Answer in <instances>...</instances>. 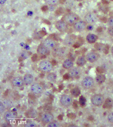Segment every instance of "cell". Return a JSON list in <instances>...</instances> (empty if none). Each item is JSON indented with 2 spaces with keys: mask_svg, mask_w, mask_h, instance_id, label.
<instances>
[{
  "mask_svg": "<svg viewBox=\"0 0 113 127\" xmlns=\"http://www.w3.org/2000/svg\"><path fill=\"white\" fill-rule=\"evenodd\" d=\"M113 101L112 99L110 98H108L106 99L103 105V108L110 109L113 106Z\"/></svg>",
  "mask_w": 113,
  "mask_h": 127,
  "instance_id": "23",
  "label": "cell"
},
{
  "mask_svg": "<svg viewBox=\"0 0 113 127\" xmlns=\"http://www.w3.org/2000/svg\"><path fill=\"white\" fill-rule=\"evenodd\" d=\"M60 102L62 106L67 107L70 106L73 104V98L68 94H64L60 98Z\"/></svg>",
  "mask_w": 113,
  "mask_h": 127,
  "instance_id": "3",
  "label": "cell"
},
{
  "mask_svg": "<svg viewBox=\"0 0 113 127\" xmlns=\"http://www.w3.org/2000/svg\"><path fill=\"white\" fill-rule=\"evenodd\" d=\"M87 62L86 59L83 56H79L76 60V64L79 66H84Z\"/></svg>",
  "mask_w": 113,
  "mask_h": 127,
  "instance_id": "22",
  "label": "cell"
},
{
  "mask_svg": "<svg viewBox=\"0 0 113 127\" xmlns=\"http://www.w3.org/2000/svg\"><path fill=\"white\" fill-rule=\"evenodd\" d=\"M71 95H72L74 97H77L80 95L81 91L78 88L76 87L71 89Z\"/></svg>",
  "mask_w": 113,
  "mask_h": 127,
  "instance_id": "25",
  "label": "cell"
},
{
  "mask_svg": "<svg viewBox=\"0 0 113 127\" xmlns=\"http://www.w3.org/2000/svg\"><path fill=\"white\" fill-rule=\"evenodd\" d=\"M86 102V99L84 96H80V98H79V102H80V104L82 106H84Z\"/></svg>",
  "mask_w": 113,
  "mask_h": 127,
  "instance_id": "30",
  "label": "cell"
},
{
  "mask_svg": "<svg viewBox=\"0 0 113 127\" xmlns=\"http://www.w3.org/2000/svg\"><path fill=\"white\" fill-rule=\"evenodd\" d=\"M54 117L52 113L49 112H46L42 114L41 119L44 123H49L54 120Z\"/></svg>",
  "mask_w": 113,
  "mask_h": 127,
  "instance_id": "15",
  "label": "cell"
},
{
  "mask_svg": "<svg viewBox=\"0 0 113 127\" xmlns=\"http://www.w3.org/2000/svg\"><path fill=\"white\" fill-rule=\"evenodd\" d=\"M111 52L113 55V46L112 47V48L111 49Z\"/></svg>",
  "mask_w": 113,
  "mask_h": 127,
  "instance_id": "42",
  "label": "cell"
},
{
  "mask_svg": "<svg viewBox=\"0 0 113 127\" xmlns=\"http://www.w3.org/2000/svg\"><path fill=\"white\" fill-rule=\"evenodd\" d=\"M49 51L50 50L42 44L38 46L37 50L38 53L42 56H46L48 55L49 53Z\"/></svg>",
  "mask_w": 113,
  "mask_h": 127,
  "instance_id": "17",
  "label": "cell"
},
{
  "mask_svg": "<svg viewBox=\"0 0 113 127\" xmlns=\"http://www.w3.org/2000/svg\"><path fill=\"white\" fill-rule=\"evenodd\" d=\"M108 23L110 27H113V17L109 18Z\"/></svg>",
  "mask_w": 113,
  "mask_h": 127,
  "instance_id": "33",
  "label": "cell"
},
{
  "mask_svg": "<svg viewBox=\"0 0 113 127\" xmlns=\"http://www.w3.org/2000/svg\"><path fill=\"white\" fill-rule=\"evenodd\" d=\"M105 46V45H103L102 44L97 43L95 45V48L99 51H101V50L103 51Z\"/></svg>",
  "mask_w": 113,
  "mask_h": 127,
  "instance_id": "28",
  "label": "cell"
},
{
  "mask_svg": "<svg viewBox=\"0 0 113 127\" xmlns=\"http://www.w3.org/2000/svg\"><path fill=\"white\" fill-rule=\"evenodd\" d=\"M75 1H78V2H81V1H82L83 0H75Z\"/></svg>",
  "mask_w": 113,
  "mask_h": 127,
  "instance_id": "43",
  "label": "cell"
},
{
  "mask_svg": "<svg viewBox=\"0 0 113 127\" xmlns=\"http://www.w3.org/2000/svg\"><path fill=\"white\" fill-rule=\"evenodd\" d=\"M30 90L33 93L39 95L43 93L44 89L43 86L38 83L32 84L30 87Z\"/></svg>",
  "mask_w": 113,
  "mask_h": 127,
  "instance_id": "8",
  "label": "cell"
},
{
  "mask_svg": "<svg viewBox=\"0 0 113 127\" xmlns=\"http://www.w3.org/2000/svg\"><path fill=\"white\" fill-rule=\"evenodd\" d=\"M106 78L105 76L102 74L98 75L96 78V80L97 83L100 84H102L105 82V81Z\"/></svg>",
  "mask_w": 113,
  "mask_h": 127,
  "instance_id": "26",
  "label": "cell"
},
{
  "mask_svg": "<svg viewBox=\"0 0 113 127\" xmlns=\"http://www.w3.org/2000/svg\"><path fill=\"white\" fill-rule=\"evenodd\" d=\"M76 37L73 34H69L65 37L64 40V44L67 47H71L75 44Z\"/></svg>",
  "mask_w": 113,
  "mask_h": 127,
  "instance_id": "6",
  "label": "cell"
},
{
  "mask_svg": "<svg viewBox=\"0 0 113 127\" xmlns=\"http://www.w3.org/2000/svg\"><path fill=\"white\" fill-rule=\"evenodd\" d=\"M4 117L6 121L8 122H9L15 119V115L11 111H6L5 112V114H4Z\"/></svg>",
  "mask_w": 113,
  "mask_h": 127,
  "instance_id": "20",
  "label": "cell"
},
{
  "mask_svg": "<svg viewBox=\"0 0 113 127\" xmlns=\"http://www.w3.org/2000/svg\"><path fill=\"white\" fill-rule=\"evenodd\" d=\"M55 26L59 32H65L68 29V24L64 21H59L56 22Z\"/></svg>",
  "mask_w": 113,
  "mask_h": 127,
  "instance_id": "9",
  "label": "cell"
},
{
  "mask_svg": "<svg viewBox=\"0 0 113 127\" xmlns=\"http://www.w3.org/2000/svg\"><path fill=\"white\" fill-rule=\"evenodd\" d=\"M42 44L50 50H54L57 48V42L53 39L47 38L43 41Z\"/></svg>",
  "mask_w": 113,
  "mask_h": 127,
  "instance_id": "4",
  "label": "cell"
},
{
  "mask_svg": "<svg viewBox=\"0 0 113 127\" xmlns=\"http://www.w3.org/2000/svg\"><path fill=\"white\" fill-rule=\"evenodd\" d=\"M48 9V7H47V6H43L42 8V9L43 11H46Z\"/></svg>",
  "mask_w": 113,
  "mask_h": 127,
  "instance_id": "38",
  "label": "cell"
},
{
  "mask_svg": "<svg viewBox=\"0 0 113 127\" xmlns=\"http://www.w3.org/2000/svg\"><path fill=\"white\" fill-rule=\"evenodd\" d=\"M55 50L56 55L61 58L65 57L69 53V50L66 47L57 48Z\"/></svg>",
  "mask_w": 113,
  "mask_h": 127,
  "instance_id": "13",
  "label": "cell"
},
{
  "mask_svg": "<svg viewBox=\"0 0 113 127\" xmlns=\"http://www.w3.org/2000/svg\"><path fill=\"white\" fill-rule=\"evenodd\" d=\"M12 84L15 87H21L24 84V81L23 78L20 77H16L12 80Z\"/></svg>",
  "mask_w": 113,
  "mask_h": 127,
  "instance_id": "16",
  "label": "cell"
},
{
  "mask_svg": "<svg viewBox=\"0 0 113 127\" xmlns=\"http://www.w3.org/2000/svg\"><path fill=\"white\" fill-rule=\"evenodd\" d=\"M108 33L112 36H113V27H110L108 30Z\"/></svg>",
  "mask_w": 113,
  "mask_h": 127,
  "instance_id": "35",
  "label": "cell"
},
{
  "mask_svg": "<svg viewBox=\"0 0 113 127\" xmlns=\"http://www.w3.org/2000/svg\"><path fill=\"white\" fill-rule=\"evenodd\" d=\"M104 101L103 96L100 94H96L91 96V101L95 106H99L102 104Z\"/></svg>",
  "mask_w": 113,
  "mask_h": 127,
  "instance_id": "7",
  "label": "cell"
},
{
  "mask_svg": "<svg viewBox=\"0 0 113 127\" xmlns=\"http://www.w3.org/2000/svg\"><path fill=\"white\" fill-rule=\"evenodd\" d=\"M39 68L42 72L49 73L53 69L52 63L47 60L41 61L39 64Z\"/></svg>",
  "mask_w": 113,
  "mask_h": 127,
  "instance_id": "1",
  "label": "cell"
},
{
  "mask_svg": "<svg viewBox=\"0 0 113 127\" xmlns=\"http://www.w3.org/2000/svg\"><path fill=\"white\" fill-rule=\"evenodd\" d=\"M74 62L72 60L67 59H65L62 63V66L63 68L66 69H70L74 66Z\"/></svg>",
  "mask_w": 113,
  "mask_h": 127,
  "instance_id": "19",
  "label": "cell"
},
{
  "mask_svg": "<svg viewBox=\"0 0 113 127\" xmlns=\"http://www.w3.org/2000/svg\"><path fill=\"white\" fill-rule=\"evenodd\" d=\"M65 0H59V2L61 3H64L65 2Z\"/></svg>",
  "mask_w": 113,
  "mask_h": 127,
  "instance_id": "40",
  "label": "cell"
},
{
  "mask_svg": "<svg viewBox=\"0 0 113 127\" xmlns=\"http://www.w3.org/2000/svg\"><path fill=\"white\" fill-rule=\"evenodd\" d=\"M47 5L51 6L56 5L59 2V0H44Z\"/></svg>",
  "mask_w": 113,
  "mask_h": 127,
  "instance_id": "27",
  "label": "cell"
},
{
  "mask_svg": "<svg viewBox=\"0 0 113 127\" xmlns=\"http://www.w3.org/2000/svg\"><path fill=\"white\" fill-rule=\"evenodd\" d=\"M108 119L109 122L113 123V112H111L109 114Z\"/></svg>",
  "mask_w": 113,
  "mask_h": 127,
  "instance_id": "32",
  "label": "cell"
},
{
  "mask_svg": "<svg viewBox=\"0 0 113 127\" xmlns=\"http://www.w3.org/2000/svg\"><path fill=\"white\" fill-rule=\"evenodd\" d=\"M6 0H0V3H3L5 2Z\"/></svg>",
  "mask_w": 113,
  "mask_h": 127,
  "instance_id": "41",
  "label": "cell"
},
{
  "mask_svg": "<svg viewBox=\"0 0 113 127\" xmlns=\"http://www.w3.org/2000/svg\"><path fill=\"white\" fill-rule=\"evenodd\" d=\"M69 75L71 78L75 79L79 78L81 74V70L79 68L73 67L69 69Z\"/></svg>",
  "mask_w": 113,
  "mask_h": 127,
  "instance_id": "11",
  "label": "cell"
},
{
  "mask_svg": "<svg viewBox=\"0 0 113 127\" xmlns=\"http://www.w3.org/2000/svg\"><path fill=\"white\" fill-rule=\"evenodd\" d=\"M73 27L76 31L81 32L87 28V23L83 21H78L73 24Z\"/></svg>",
  "mask_w": 113,
  "mask_h": 127,
  "instance_id": "10",
  "label": "cell"
},
{
  "mask_svg": "<svg viewBox=\"0 0 113 127\" xmlns=\"http://www.w3.org/2000/svg\"><path fill=\"white\" fill-rule=\"evenodd\" d=\"M93 79L90 76L85 77L82 81L81 85L84 88L89 89L92 88L94 85Z\"/></svg>",
  "mask_w": 113,
  "mask_h": 127,
  "instance_id": "5",
  "label": "cell"
},
{
  "mask_svg": "<svg viewBox=\"0 0 113 127\" xmlns=\"http://www.w3.org/2000/svg\"><path fill=\"white\" fill-rule=\"evenodd\" d=\"M84 18L86 23L90 24L95 23L97 20V17L96 15L92 12H89L86 14Z\"/></svg>",
  "mask_w": 113,
  "mask_h": 127,
  "instance_id": "12",
  "label": "cell"
},
{
  "mask_svg": "<svg viewBox=\"0 0 113 127\" xmlns=\"http://www.w3.org/2000/svg\"><path fill=\"white\" fill-rule=\"evenodd\" d=\"M86 40L89 43H94L97 40L98 37L93 34H89L86 37Z\"/></svg>",
  "mask_w": 113,
  "mask_h": 127,
  "instance_id": "21",
  "label": "cell"
},
{
  "mask_svg": "<svg viewBox=\"0 0 113 127\" xmlns=\"http://www.w3.org/2000/svg\"><path fill=\"white\" fill-rule=\"evenodd\" d=\"M109 46L108 44H106L105 46L104 50H103V52L105 54H107L109 52Z\"/></svg>",
  "mask_w": 113,
  "mask_h": 127,
  "instance_id": "34",
  "label": "cell"
},
{
  "mask_svg": "<svg viewBox=\"0 0 113 127\" xmlns=\"http://www.w3.org/2000/svg\"><path fill=\"white\" fill-rule=\"evenodd\" d=\"M99 58V55L95 52H90L88 53L86 56V60L91 63H94Z\"/></svg>",
  "mask_w": 113,
  "mask_h": 127,
  "instance_id": "14",
  "label": "cell"
},
{
  "mask_svg": "<svg viewBox=\"0 0 113 127\" xmlns=\"http://www.w3.org/2000/svg\"><path fill=\"white\" fill-rule=\"evenodd\" d=\"M47 126L48 127H58L59 126V124L57 122L53 121L48 123Z\"/></svg>",
  "mask_w": 113,
  "mask_h": 127,
  "instance_id": "29",
  "label": "cell"
},
{
  "mask_svg": "<svg viewBox=\"0 0 113 127\" xmlns=\"http://www.w3.org/2000/svg\"><path fill=\"white\" fill-rule=\"evenodd\" d=\"M23 79L24 84L27 85H29L33 83L34 80V77L32 74L27 73L24 76Z\"/></svg>",
  "mask_w": 113,
  "mask_h": 127,
  "instance_id": "18",
  "label": "cell"
},
{
  "mask_svg": "<svg viewBox=\"0 0 113 127\" xmlns=\"http://www.w3.org/2000/svg\"><path fill=\"white\" fill-rule=\"evenodd\" d=\"M5 110V107L4 104L0 101V114L3 113Z\"/></svg>",
  "mask_w": 113,
  "mask_h": 127,
  "instance_id": "31",
  "label": "cell"
},
{
  "mask_svg": "<svg viewBox=\"0 0 113 127\" xmlns=\"http://www.w3.org/2000/svg\"><path fill=\"white\" fill-rule=\"evenodd\" d=\"M97 72L100 73H102L104 72V69L102 67H98L97 68Z\"/></svg>",
  "mask_w": 113,
  "mask_h": 127,
  "instance_id": "37",
  "label": "cell"
},
{
  "mask_svg": "<svg viewBox=\"0 0 113 127\" xmlns=\"http://www.w3.org/2000/svg\"><path fill=\"white\" fill-rule=\"evenodd\" d=\"M101 20L104 23H106L107 21V19L105 17H103L101 19Z\"/></svg>",
  "mask_w": 113,
  "mask_h": 127,
  "instance_id": "39",
  "label": "cell"
},
{
  "mask_svg": "<svg viewBox=\"0 0 113 127\" xmlns=\"http://www.w3.org/2000/svg\"><path fill=\"white\" fill-rule=\"evenodd\" d=\"M27 126L28 127H35L36 126V125L33 122H29L27 124Z\"/></svg>",
  "mask_w": 113,
  "mask_h": 127,
  "instance_id": "36",
  "label": "cell"
},
{
  "mask_svg": "<svg viewBox=\"0 0 113 127\" xmlns=\"http://www.w3.org/2000/svg\"><path fill=\"white\" fill-rule=\"evenodd\" d=\"M78 20V16L73 13H67L63 17V21L68 25H73Z\"/></svg>",
  "mask_w": 113,
  "mask_h": 127,
  "instance_id": "2",
  "label": "cell"
},
{
  "mask_svg": "<svg viewBox=\"0 0 113 127\" xmlns=\"http://www.w3.org/2000/svg\"><path fill=\"white\" fill-rule=\"evenodd\" d=\"M47 79L50 82H54L57 79V76L54 73L51 72L49 73L46 76Z\"/></svg>",
  "mask_w": 113,
  "mask_h": 127,
  "instance_id": "24",
  "label": "cell"
}]
</instances>
